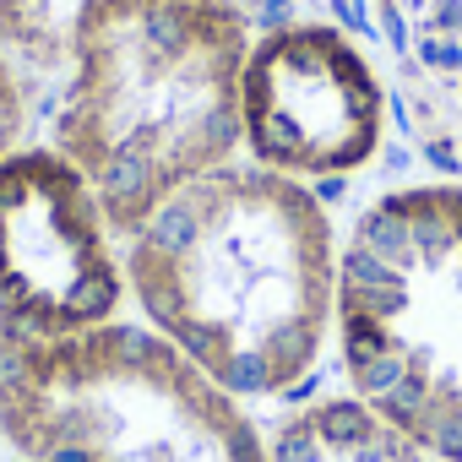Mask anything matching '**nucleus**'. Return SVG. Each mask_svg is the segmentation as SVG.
I'll use <instances>...</instances> for the list:
<instances>
[{
  "mask_svg": "<svg viewBox=\"0 0 462 462\" xmlns=\"http://www.w3.org/2000/svg\"><path fill=\"white\" fill-rule=\"evenodd\" d=\"M262 0H0V55L50 98V147L125 240L240 152V77Z\"/></svg>",
  "mask_w": 462,
  "mask_h": 462,
  "instance_id": "f257e3e1",
  "label": "nucleus"
},
{
  "mask_svg": "<svg viewBox=\"0 0 462 462\" xmlns=\"http://www.w3.org/2000/svg\"><path fill=\"white\" fill-rule=\"evenodd\" d=\"M147 327L240 402L300 392L337 310V235L321 196L262 163H217L125 235Z\"/></svg>",
  "mask_w": 462,
  "mask_h": 462,
  "instance_id": "f03ea898",
  "label": "nucleus"
},
{
  "mask_svg": "<svg viewBox=\"0 0 462 462\" xmlns=\"http://www.w3.org/2000/svg\"><path fill=\"white\" fill-rule=\"evenodd\" d=\"M0 440L23 462H267L245 402L136 321L0 327Z\"/></svg>",
  "mask_w": 462,
  "mask_h": 462,
  "instance_id": "7ed1b4c3",
  "label": "nucleus"
},
{
  "mask_svg": "<svg viewBox=\"0 0 462 462\" xmlns=\"http://www.w3.org/2000/svg\"><path fill=\"white\" fill-rule=\"evenodd\" d=\"M348 392L435 462H462V180L375 196L337 245Z\"/></svg>",
  "mask_w": 462,
  "mask_h": 462,
  "instance_id": "20e7f679",
  "label": "nucleus"
},
{
  "mask_svg": "<svg viewBox=\"0 0 462 462\" xmlns=\"http://www.w3.org/2000/svg\"><path fill=\"white\" fill-rule=\"evenodd\" d=\"M88 174L50 142L0 158V327L71 337L120 321L125 256Z\"/></svg>",
  "mask_w": 462,
  "mask_h": 462,
  "instance_id": "39448f33",
  "label": "nucleus"
},
{
  "mask_svg": "<svg viewBox=\"0 0 462 462\" xmlns=\"http://www.w3.org/2000/svg\"><path fill=\"white\" fill-rule=\"evenodd\" d=\"M386 136V82L332 23L262 33L240 77V147L289 180H348Z\"/></svg>",
  "mask_w": 462,
  "mask_h": 462,
  "instance_id": "423d86ee",
  "label": "nucleus"
},
{
  "mask_svg": "<svg viewBox=\"0 0 462 462\" xmlns=\"http://www.w3.org/2000/svg\"><path fill=\"white\" fill-rule=\"evenodd\" d=\"M267 462H435L354 392L310 397L267 435Z\"/></svg>",
  "mask_w": 462,
  "mask_h": 462,
  "instance_id": "0eeeda50",
  "label": "nucleus"
},
{
  "mask_svg": "<svg viewBox=\"0 0 462 462\" xmlns=\"http://www.w3.org/2000/svg\"><path fill=\"white\" fill-rule=\"evenodd\" d=\"M397 39L408 60V115L457 136L446 158L462 163V0H397Z\"/></svg>",
  "mask_w": 462,
  "mask_h": 462,
  "instance_id": "6e6552de",
  "label": "nucleus"
},
{
  "mask_svg": "<svg viewBox=\"0 0 462 462\" xmlns=\"http://www.w3.org/2000/svg\"><path fill=\"white\" fill-rule=\"evenodd\" d=\"M28 120H33V88L6 55H0V158H12L28 142Z\"/></svg>",
  "mask_w": 462,
  "mask_h": 462,
  "instance_id": "1a4fd4ad",
  "label": "nucleus"
}]
</instances>
